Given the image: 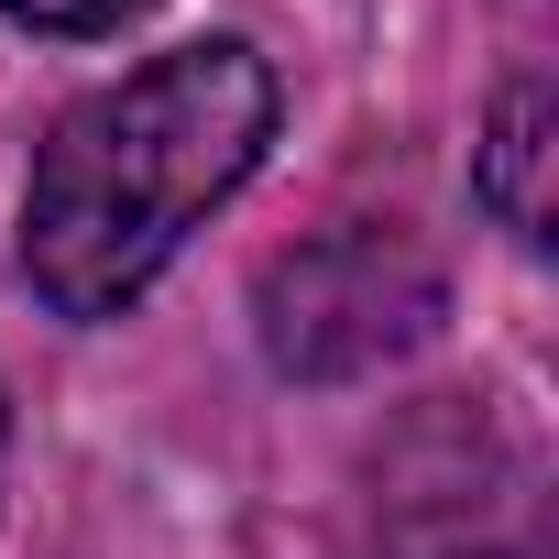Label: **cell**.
<instances>
[{"label": "cell", "instance_id": "cell-2", "mask_svg": "<svg viewBox=\"0 0 559 559\" xmlns=\"http://www.w3.org/2000/svg\"><path fill=\"white\" fill-rule=\"evenodd\" d=\"M428 319H439V263L384 219H352V230H330L263 274V352L308 384H341V373L417 352Z\"/></svg>", "mask_w": 559, "mask_h": 559}, {"label": "cell", "instance_id": "cell-1", "mask_svg": "<svg viewBox=\"0 0 559 559\" xmlns=\"http://www.w3.org/2000/svg\"><path fill=\"white\" fill-rule=\"evenodd\" d=\"M263 143H274V67L241 34L143 56L45 132L23 187V286L56 319H121L187 252V230L263 165Z\"/></svg>", "mask_w": 559, "mask_h": 559}, {"label": "cell", "instance_id": "cell-4", "mask_svg": "<svg viewBox=\"0 0 559 559\" xmlns=\"http://www.w3.org/2000/svg\"><path fill=\"white\" fill-rule=\"evenodd\" d=\"M12 23H34V34H121V23H143L154 0H0Z\"/></svg>", "mask_w": 559, "mask_h": 559}, {"label": "cell", "instance_id": "cell-5", "mask_svg": "<svg viewBox=\"0 0 559 559\" xmlns=\"http://www.w3.org/2000/svg\"><path fill=\"white\" fill-rule=\"evenodd\" d=\"M439 559H472V548H439Z\"/></svg>", "mask_w": 559, "mask_h": 559}, {"label": "cell", "instance_id": "cell-3", "mask_svg": "<svg viewBox=\"0 0 559 559\" xmlns=\"http://www.w3.org/2000/svg\"><path fill=\"white\" fill-rule=\"evenodd\" d=\"M548 154H559V110H548V88H504V110H493L483 154H472V187H483V209H493L526 252L548 241Z\"/></svg>", "mask_w": 559, "mask_h": 559}]
</instances>
